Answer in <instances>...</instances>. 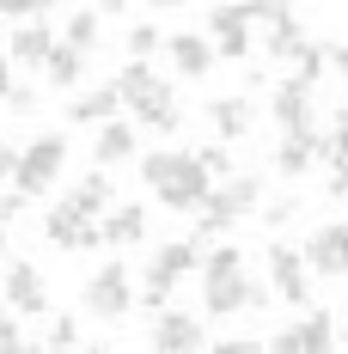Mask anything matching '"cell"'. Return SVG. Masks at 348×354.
I'll list each match as a JSON object with an SVG mask.
<instances>
[{"label":"cell","mask_w":348,"mask_h":354,"mask_svg":"<svg viewBox=\"0 0 348 354\" xmlns=\"http://www.w3.org/2000/svg\"><path fill=\"white\" fill-rule=\"evenodd\" d=\"M196 159L208 165V177H214V183H220V177H232V153H226V147H202Z\"/></svg>","instance_id":"1f68e13d"},{"label":"cell","mask_w":348,"mask_h":354,"mask_svg":"<svg viewBox=\"0 0 348 354\" xmlns=\"http://www.w3.org/2000/svg\"><path fill=\"white\" fill-rule=\"evenodd\" d=\"M98 226H104V245H140V239H147V214L135 208V202H122V208H104V220H98Z\"/></svg>","instance_id":"44dd1931"},{"label":"cell","mask_w":348,"mask_h":354,"mask_svg":"<svg viewBox=\"0 0 348 354\" xmlns=\"http://www.w3.org/2000/svg\"><path fill=\"white\" fill-rule=\"evenodd\" d=\"M12 92V55H0V98Z\"/></svg>","instance_id":"b9f144b4"},{"label":"cell","mask_w":348,"mask_h":354,"mask_svg":"<svg viewBox=\"0 0 348 354\" xmlns=\"http://www.w3.org/2000/svg\"><path fill=\"white\" fill-rule=\"evenodd\" d=\"M43 239L62 245V250H92V245H104V226H92V214H80L73 202H62V208L43 214Z\"/></svg>","instance_id":"30bf717a"},{"label":"cell","mask_w":348,"mask_h":354,"mask_svg":"<svg viewBox=\"0 0 348 354\" xmlns=\"http://www.w3.org/2000/svg\"><path fill=\"white\" fill-rule=\"evenodd\" d=\"M318 153H324L318 122H312V129H293V135H281V147H275V171L281 177H306V165H312Z\"/></svg>","instance_id":"ac0fdd59"},{"label":"cell","mask_w":348,"mask_h":354,"mask_svg":"<svg viewBox=\"0 0 348 354\" xmlns=\"http://www.w3.org/2000/svg\"><path fill=\"white\" fill-rule=\"evenodd\" d=\"M43 73H49V86L73 92V86L86 80V49H73V43H55V49H49V62H43Z\"/></svg>","instance_id":"d4e9b609"},{"label":"cell","mask_w":348,"mask_h":354,"mask_svg":"<svg viewBox=\"0 0 348 354\" xmlns=\"http://www.w3.org/2000/svg\"><path fill=\"white\" fill-rule=\"evenodd\" d=\"M116 110H122V92L116 86H92V92H80L68 104V122H110Z\"/></svg>","instance_id":"cb8c5ba5"},{"label":"cell","mask_w":348,"mask_h":354,"mask_svg":"<svg viewBox=\"0 0 348 354\" xmlns=\"http://www.w3.org/2000/svg\"><path fill=\"white\" fill-rule=\"evenodd\" d=\"M312 263H306V250L293 245H269V281H275V293L287 299V306H312V275H306Z\"/></svg>","instance_id":"9c48e42d"},{"label":"cell","mask_w":348,"mask_h":354,"mask_svg":"<svg viewBox=\"0 0 348 354\" xmlns=\"http://www.w3.org/2000/svg\"><path fill=\"white\" fill-rule=\"evenodd\" d=\"M220 348H226V354H257L263 342H257V336H232V342H220Z\"/></svg>","instance_id":"ab89813d"},{"label":"cell","mask_w":348,"mask_h":354,"mask_svg":"<svg viewBox=\"0 0 348 354\" xmlns=\"http://www.w3.org/2000/svg\"><path fill=\"white\" fill-rule=\"evenodd\" d=\"M6 110H12V116H31V110H37V92L12 80V92H6Z\"/></svg>","instance_id":"836d02e7"},{"label":"cell","mask_w":348,"mask_h":354,"mask_svg":"<svg viewBox=\"0 0 348 354\" xmlns=\"http://www.w3.org/2000/svg\"><path fill=\"white\" fill-rule=\"evenodd\" d=\"M68 202H73V208H80V214H92V220H98V214H104L110 202H116V183H110V171H104V165H98V171H92V177H80V183H73V189H68Z\"/></svg>","instance_id":"603a6c76"},{"label":"cell","mask_w":348,"mask_h":354,"mask_svg":"<svg viewBox=\"0 0 348 354\" xmlns=\"http://www.w3.org/2000/svg\"><path fill=\"white\" fill-rule=\"evenodd\" d=\"M324 159H330V196H336V202H342L348 196V104L336 110V129H330V135H324Z\"/></svg>","instance_id":"7402d4cb"},{"label":"cell","mask_w":348,"mask_h":354,"mask_svg":"<svg viewBox=\"0 0 348 354\" xmlns=\"http://www.w3.org/2000/svg\"><path fill=\"white\" fill-rule=\"evenodd\" d=\"M122 6H129V0H104V6H98V12H122Z\"/></svg>","instance_id":"ee69618b"},{"label":"cell","mask_w":348,"mask_h":354,"mask_svg":"<svg viewBox=\"0 0 348 354\" xmlns=\"http://www.w3.org/2000/svg\"><path fill=\"white\" fill-rule=\"evenodd\" d=\"M244 6H250V19H263V25H269V19H281L293 0H244Z\"/></svg>","instance_id":"e575fe53"},{"label":"cell","mask_w":348,"mask_h":354,"mask_svg":"<svg viewBox=\"0 0 348 354\" xmlns=\"http://www.w3.org/2000/svg\"><path fill=\"white\" fill-rule=\"evenodd\" d=\"M6 306L19 318H43L49 312V287L37 275V263H6Z\"/></svg>","instance_id":"5bb4252c"},{"label":"cell","mask_w":348,"mask_h":354,"mask_svg":"<svg viewBox=\"0 0 348 354\" xmlns=\"http://www.w3.org/2000/svg\"><path fill=\"white\" fill-rule=\"evenodd\" d=\"M6 348H25V336H19L12 312H0V354H6Z\"/></svg>","instance_id":"d590c367"},{"label":"cell","mask_w":348,"mask_h":354,"mask_svg":"<svg viewBox=\"0 0 348 354\" xmlns=\"http://www.w3.org/2000/svg\"><path fill=\"white\" fill-rule=\"evenodd\" d=\"M300 49H306V25H300V12L287 6L281 19H269V55H275V62H293Z\"/></svg>","instance_id":"484cf974"},{"label":"cell","mask_w":348,"mask_h":354,"mask_svg":"<svg viewBox=\"0 0 348 354\" xmlns=\"http://www.w3.org/2000/svg\"><path fill=\"white\" fill-rule=\"evenodd\" d=\"M92 159H98V165H129V159H135V122H116V116H110V122H98V135H92Z\"/></svg>","instance_id":"d6986e66"},{"label":"cell","mask_w":348,"mask_h":354,"mask_svg":"<svg viewBox=\"0 0 348 354\" xmlns=\"http://www.w3.org/2000/svg\"><path fill=\"white\" fill-rule=\"evenodd\" d=\"M140 177H147V189H153L165 208H177V214H196L208 202V189H214L208 165H202L196 153H147V159H140Z\"/></svg>","instance_id":"7a4b0ae2"},{"label":"cell","mask_w":348,"mask_h":354,"mask_svg":"<svg viewBox=\"0 0 348 354\" xmlns=\"http://www.w3.org/2000/svg\"><path fill=\"white\" fill-rule=\"evenodd\" d=\"M257 202H263V177L257 171H239V177H220V183H214L208 189V202H202V220H196V232H202V239H214V232H226V226H239L244 214L257 208Z\"/></svg>","instance_id":"3957f363"},{"label":"cell","mask_w":348,"mask_h":354,"mask_svg":"<svg viewBox=\"0 0 348 354\" xmlns=\"http://www.w3.org/2000/svg\"><path fill=\"white\" fill-rule=\"evenodd\" d=\"M330 68H336V73L348 80V43H330Z\"/></svg>","instance_id":"60d3db41"},{"label":"cell","mask_w":348,"mask_h":354,"mask_svg":"<svg viewBox=\"0 0 348 354\" xmlns=\"http://www.w3.org/2000/svg\"><path fill=\"white\" fill-rule=\"evenodd\" d=\"M110 86L122 92V104H135V98H140V92H147V86H159V73H153V68H147V62H140V55H135V62H129V68L116 73Z\"/></svg>","instance_id":"83f0119b"},{"label":"cell","mask_w":348,"mask_h":354,"mask_svg":"<svg viewBox=\"0 0 348 354\" xmlns=\"http://www.w3.org/2000/svg\"><path fill=\"white\" fill-rule=\"evenodd\" d=\"M208 122H214L220 141H244V135L257 129V104H250V98H214V104H208Z\"/></svg>","instance_id":"ffe728a7"},{"label":"cell","mask_w":348,"mask_h":354,"mask_svg":"<svg viewBox=\"0 0 348 354\" xmlns=\"http://www.w3.org/2000/svg\"><path fill=\"white\" fill-rule=\"evenodd\" d=\"M306 263L318 275H348V220H324L306 239Z\"/></svg>","instance_id":"4fadbf2b"},{"label":"cell","mask_w":348,"mask_h":354,"mask_svg":"<svg viewBox=\"0 0 348 354\" xmlns=\"http://www.w3.org/2000/svg\"><path fill=\"white\" fill-rule=\"evenodd\" d=\"M25 202H31V196H19V189H12V196H0V250H6V226L19 220V208H25Z\"/></svg>","instance_id":"d6a6232c"},{"label":"cell","mask_w":348,"mask_h":354,"mask_svg":"<svg viewBox=\"0 0 348 354\" xmlns=\"http://www.w3.org/2000/svg\"><path fill=\"white\" fill-rule=\"evenodd\" d=\"M250 6L244 0H232V6H214L208 12V37H214V55L220 62H244L250 55Z\"/></svg>","instance_id":"ba28073f"},{"label":"cell","mask_w":348,"mask_h":354,"mask_svg":"<svg viewBox=\"0 0 348 354\" xmlns=\"http://www.w3.org/2000/svg\"><path fill=\"white\" fill-rule=\"evenodd\" d=\"M153 49H159V25H129V55H140V62H147Z\"/></svg>","instance_id":"f546056e"},{"label":"cell","mask_w":348,"mask_h":354,"mask_svg":"<svg viewBox=\"0 0 348 354\" xmlns=\"http://www.w3.org/2000/svg\"><path fill=\"white\" fill-rule=\"evenodd\" d=\"M68 165V135H37L25 153H19V171H12V189L19 196H49L55 177Z\"/></svg>","instance_id":"5b68a950"},{"label":"cell","mask_w":348,"mask_h":354,"mask_svg":"<svg viewBox=\"0 0 348 354\" xmlns=\"http://www.w3.org/2000/svg\"><path fill=\"white\" fill-rule=\"evenodd\" d=\"M165 55H172V68L183 73V80H208V68L220 62V55H214V37H202V31L165 37Z\"/></svg>","instance_id":"9a60e30c"},{"label":"cell","mask_w":348,"mask_h":354,"mask_svg":"<svg viewBox=\"0 0 348 354\" xmlns=\"http://www.w3.org/2000/svg\"><path fill=\"white\" fill-rule=\"evenodd\" d=\"M324 68H330V43H306V49L293 55V73H300L306 86H318V80H324Z\"/></svg>","instance_id":"f1b7e54d"},{"label":"cell","mask_w":348,"mask_h":354,"mask_svg":"<svg viewBox=\"0 0 348 354\" xmlns=\"http://www.w3.org/2000/svg\"><path fill=\"white\" fill-rule=\"evenodd\" d=\"M0 19H19V0H0Z\"/></svg>","instance_id":"7bdbcfd3"},{"label":"cell","mask_w":348,"mask_h":354,"mask_svg":"<svg viewBox=\"0 0 348 354\" xmlns=\"http://www.w3.org/2000/svg\"><path fill=\"white\" fill-rule=\"evenodd\" d=\"M135 275H129V263H104V269H92L86 275V312L92 318H104V324H116V318H129L135 312Z\"/></svg>","instance_id":"8992f818"},{"label":"cell","mask_w":348,"mask_h":354,"mask_svg":"<svg viewBox=\"0 0 348 354\" xmlns=\"http://www.w3.org/2000/svg\"><path fill=\"white\" fill-rule=\"evenodd\" d=\"M49 49H55V31H49L43 19H25V25H12V43H6L12 68H43V62H49Z\"/></svg>","instance_id":"e0dca14e"},{"label":"cell","mask_w":348,"mask_h":354,"mask_svg":"<svg viewBox=\"0 0 348 354\" xmlns=\"http://www.w3.org/2000/svg\"><path fill=\"white\" fill-rule=\"evenodd\" d=\"M202 342H208L202 318H190V312H165V306H159V318H153V330H147V348H159V354H196Z\"/></svg>","instance_id":"8fae6325"},{"label":"cell","mask_w":348,"mask_h":354,"mask_svg":"<svg viewBox=\"0 0 348 354\" xmlns=\"http://www.w3.org/2000/svg\"><path fill=\"white\" fill-rule=\"evenodd\" d=\"M202 306H208V318H232V312H250V306H269V287L244 269V257L232 245H220L202 263Z\"/></svg>","instance_id":"6da1fadb"},{"label":"cell","mask_w":348,"mask_h":354,"mask_svg":"<svg viewBox=\"0 0 348 354\" xmlns=\"http://www.w3.org/2000/svg\"><path fill=\"white\" fill-rule=\"evenodd\" d=\"M62 0H19V19H43V12H55Z\"/></svg>","instance_id":"f35d334b"},{"label":"cell","mask_w":348,"mask_h":354,"mask_svg":"<svg viewBox=\"0 0 348 354\" xmlns=\"http://www.w3.org/2000/svg\"><path fill=\"white\" fill-rule=\"evenodd\" d=\"M293 214H300V202H293V196H281V202H269V226H287Z\"/></svg>","instance_id":"8d00e7d4"},{"label":"cell","mask_w":348,"mask_h":354,"mask_svg":"<svg viewBox=\"0 0 348 354\" xmlns=\"http://www.w3.org/2000/svg\"><path fill=\"white\" fill-rule=\"evenodd\" d=\"M269 110H275L281 135H293V129H312V86L300 80V73H287L275 86V98H269Z\"/></svg>","instance_id":"2e32d148"},{"label":"cell","mask_w":348,"mask_h":354,"mask_svg":"<svg viewBox=\"0 0 348 354\" xmlns=\"http://www.w3.org/2000/svg\"><path fill=\"white\" fill-rule=\"evenodd\" d=\"M129 110H135V129H153V135H177V129H183L177 92L165 86V80H159V86H147V92H140Z\"/></svg>","instance_id":"7c38bea8"},{"label":"cell","mask_w":348,"mask_h":354,"mask_svg":"<svg viewBox=\"0 0 348 354\" xmlns=\"http://www.w3.org/2000/svg\"><path fill=\"white\" fill-rule=\"evenodd\" d=\"M190 269H202V250H196V239H172V245L153 250V263L140 269V306H165L172 299V287L190 275Z\"/></svg>","instance_id":"277c9868"},{"label":"cell","mask_w":348,"mask_h":354,"mask_svg":"<svg viewBox=\"0 0 348 354\" xmlns=\"http://www.w3.org/2000/svg\"><path fill=\"white\" fill-rule=\"evenodd\" d=\"M98 25H104V12H92V6H80V12H73L68 19V31H62V43H73V49H86V55H92V49H98Z\"/></svg>","instance_id":"4316f807"},{"label":"cell","mask_w":348,"mask_h":354,"mask_svg":"<svg viewBox=\"0 0 348 354\" xmlns=\"http://www.w3.org/2000/svg\"><path fill=\"white\" fill-rule=\"evenodd\" d=\"M43 342H49V348H80V324H73V318H55Z\"/></svg>","instance_id":"4dcf8cb0"},{"label":"cell","mask_w":348,"mask_h":354,"mask_svg":"<svg viewBox=\"0 0 348 354\" xmlns=\"http://www.w3.org/2000/svg\"><path fill=\"white\" fill-rule=\"evenodd\" d=\"M269 348H275V354H330V348H336V318L306 306V318H293L287 330H275Z\"/></svg>","instance_id":"52a82bcc"},{"label":"cell","mask_w":348,"mask_h":354,"mask_svg":"<svg viewBox=\"0 0 348 354\" xmlns=\"http://www.w3.org/2000/svg\"><path fill=\"white\" fill-rule=\"evenodd\" d=\"M147 6H165V12H177V6H183V0H147Z\"/></svg>","instance_id":"f6af8a7d"},{"label":"cell","mask_w":348,"mask_h":354,"mask_svg":"<svg viewBox=\"0 0 348 354\" xmlns=\"http://www.w3.org/2000/svg\"><path fill=\"white\" fill-rule=\"evenodd\" d=\"M19 153H25V147H12V141H0V183H6V177L19 171Z\"/></svg>","instance_id":"74e56055"}]
</instances>
